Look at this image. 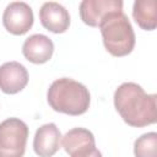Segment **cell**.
Segmentation results:
<instances>
[{
    "label": "cell",
    "mask_w": 157,
    "mask_h": 157,
    "mask_svg": "<svg viewBox=\"0 0 157 157\" xmlns=\"http://www.w3.org/2000/svg\"><path fill=\"white\" fill-rule=\"evenodd\" d=\"M53 52L54 44L52 39L44 34H32L25 40L22 45L23 56L33 64L47 63L52 58Z\"/></svg>",
    "instance_id": "obj_11"
},
{
    "label": "cell",
    "mask_w": 157,
    "mask_h": 157,
    "mask_svg": "<svg viewBox=\"0 0 157 157\" xmlns=\"http://www.w3.org/2000/svg\"><path fill=\"white\" fill-rule=\"evenodd\" d=\"M39 20L42 26L53 33H64L70 26V15L67 10L55 1H48L42 5Z\"/></svg>",
    "instance_id": "obj_9"
},
{
    "label": "cell",
    "mask_w": 157,
    "mask_h": 157,
    "mask_svg": "<svg viewBox=\"0 0 157 157\" xmlns=\"http://www.w3.org/2000/svg\"><path fill=\"white\" fill-rule=\"evenodd\" d=\"M28 83L27 69L17 63L9 61L0 66V90L7 94L22 91Z\"/></svg>",
    "instance_id": "obj_8"
},
{
    "label": "cell",
    "mask_w": 157,
    "mask_h": 157,
    "mask_svg": "<svg viewBox=\"0 0 157 157\" xmlns=\"http://www.w3.org/2000/svg\"><path fill=\"white\" fill-rule=\"evenodd\" d=\"M47 99L55 112L69 115H81L87 112L91 96L85 85L69 77H61L50 85Z\"/></svg>",
    "instance_id": "obj_2"
},
{
    "label": "cell",
    "mask_w": 157,
    "mask_h": 157,
    "mask_svg": "<svg viewBox=\"0 0 157 157\" xmlns=\"http://www.w3.org/2000/svg\"><path fill=\"white\" fill-rule=\"evenodd\" d=\"M105 49L114 56H125L135 47V33L128 16L123 11L109 13L99 23Z\"/></svg>",
    "instance_id": "obj_3"
},
{
    "label": "cell",
    "mask_w": 157,
    "mask_h": 157,
    "mask_svg": "<svg viewBox=\"0 0 157 157\" xmlns=\"http://www.w3.org/2000/svg\"><path fill=\"white\" fill-rule=\"evenodd\" d=\"M4 27L15 36L27 33L33 25V11L31 6L23 1L10 2L2 15Z\"/></svg>",
    "instance_id": "obj_6"
},
{
    "label": "cell",
    "mask_w": 157,
    "mask_h": 157,
    "mask_svg": "<svg viewBox=\"0 0 157 157\" xmlns=\"http://www.w3.org/2000/svg\"><path fill=\"white\" fill-rule=\"evenodd\" d=\"M61 145L70 157H102L93 134L85 128H74L61 137Z\"/></svg>",
    "instance_id": "obj_5"
},
{
    "label": "cell",
    "mask_w": 157,
    "mask_h": 157,
    "mask_svg": "<svg viewBox=\"0 0 157 157\" xmlns=\"http://www.w3.org/2000/svg\"><path fill=\"white\" fill-rule=\"evenodd\" d=\"M28 137V126L18 118L0 123V157H23Z\"/></svg>",
    "instance_id": "obj_4"
},
{
    "label": "cell",
    "mask_w": 157,
    "mask_h": 157,
    "mask_svg": "<svg viewBox=\"0 0 157 157\" xmlns=\"http://www.w3.org/2000/svg\"><path fill=\"white\" fill-rule=\"evenodd\" d=\"M135 157H157V134L155 131L141 135L134 144Z\"/></svg>",
    "instance_id": "obj_13"
},
{
    "label": "cell",
    "mask_w": 157,
    "mask_h": 157,
    "mask_svg": "<svg viewBox=\"0 0 157 157\" xmlns=\"http://www.w3.org/2000/svg\"><path fill=\"white\" fill-rule=\"evenodd\" d=\"M135 22L145 31H153L157 27V10L155 0H136L132 7Z\"/></svg>",
    "instance_id": "obj_12"
},
{
    "label": "cell",
    "mask_w": 157,
    "mask_h": 157,
    "mask_svg": "<svg viewBox=\"0 0 157 157\" xmlns=\"http://www.w3.org/2000/svg\"><path fill=\"white\" fill-rule=\"evenodd\" d=\"M118 11H123L120 0H83L80 4V17L90 27H98L109 13Z\"/></svg>",
    "instance_id": "obj_7"
},
{
    "label": "cell",
    "mask_w": 157,
    "mask_h": 157,
    "mask_svg": "<svg viewBox=\"0 0 157 157\" xmlns=\"http://www.w3.org/2000/svg\"><path fill=\"white\" fill-rule=\"evenodd\" d=\"M114 107L130 126L142 128L156 123V94H147L137 83H121L114 92Z\"/></svg>",
    "instance_id": "obj_1"
},
{
    "label": "cell",
    "mask_w": 157,
    "mask_h": 157,
    "mask_svg": "<svg viewBox=\"0 0 157 157\" xmlns=\"http://www.w3.org/2000/svg\"><path fill=\"white\" fill-rule=\"evenodd\" d=\"M61 144V134L54 123L42 125L34 135L33 150L39 157H52L54 156Z\"/></svg>",
    "instance_id": "obj_10"
}]
</instances>
